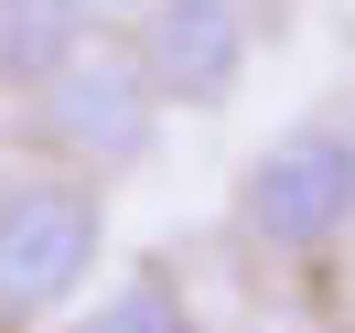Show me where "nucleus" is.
Here are the masks:
<instances>
[{
  "label": "nucleus",
  "mask_w": 355,
  "mask_h": 333,
  "mask_svg": "<svg viewBox=\"0 0 355 333\" xmlns=\"http://www.w3.org/2000/svg\"><path fill=\"white\" fill-rule=\"evenodd\" d=\"M33 140H44L65 172H87V183L130 172V161L162 140V87L140 75V54H130L119 22H87L65 54H54V75L33 87Z\"/></svg>",
  "instance_id": "nucleus-1"
},
{
  "label": "nucleus",
  "mask_w": 355,
  "mask_h": 333,
  "mask_svg": "<svg viewBox=\"0 0 355 333\" xmlns=\"http://www.w3.org/2000/svg\"><path fill=\"white\" fill-rule=\"evenodd\" d=\"M97 247H108V194L87 172H0V333L65 312L97 280Z\"/></svg>",
  "instance_id": "nucleus-2"
},
{
  "label": "nucleus",
  "mask_w": 355,
  "mask_h": 333,
  "mask_svg": "<svg viewBox=\"0 0 355 333\" xmlns=\"http://www.w3.org/2000/svg\"><path fill=\"white\" fill-rule=\"evenodd\" d=\"M237 226L269 258H323L355 237V129L345 118H291L237 183Z\"/></svg>",
  "instance_id": "nucleus-3"
},
{
  "label": "nucleus",
  "mask_w": 355,
  "mask_h": 333,
  "mask_svg": "<svg viewBox=\"0 0 355 333\" xmlns=\"http://www.w3.org/2000/svg\"><path fill=\"white\" fill-rule=\"evenodd\" d=\"M119 33H130L140 75L162 87V108H226L248 75V44H259L248 0H140Z\"/></svg>",
  "instance_id": "nucleus-4"
},
{
  "label": "nucleus",
  "mask_w": 355,
  "mask_h": 333,
  "mask_svg": "<svg viewBox=\"0 0 355 333\" xmlns=\"http://www.w3.org/2000/svg\"><path fill=\"white\" fill-rule=\"evenodd\" d=\"M76 33H87V22H76L65 0H0V97H33Z\"/></svg>",
  "instance_id": "nucleus-5"
},
{
  "label": "nucleus",
  "mask_w": 355,
  "mask_h": 333,
  "mask_svg": "<svg viewBox=\"0 0 355 333\" xmlns=\"http://www.w3.org/2000/svg\"><path fill=\"white\" fill-rule=\"evenodd\" d=\"M76 333H205V323H194V301H183V280L151 258V269H130L97 312H76Z\"/></svg>",
  "instance_id": "nucleus-6"
},
{
  "label": "nucleus",
  "mask_w": 355,
  "mask_h": 333,
  "mask_svg": "<svg viewBox=\"0 0 355 333\" xmlns=\"http://www.w3.org/2000/svg\"><path fill=\"white\" fill-rule=\"evenodd\" d=\"M65 11H76V22H130L140 0H65Z\"/></svg>",
  "instance_id": "nucleus-7"
}]
</instances>
